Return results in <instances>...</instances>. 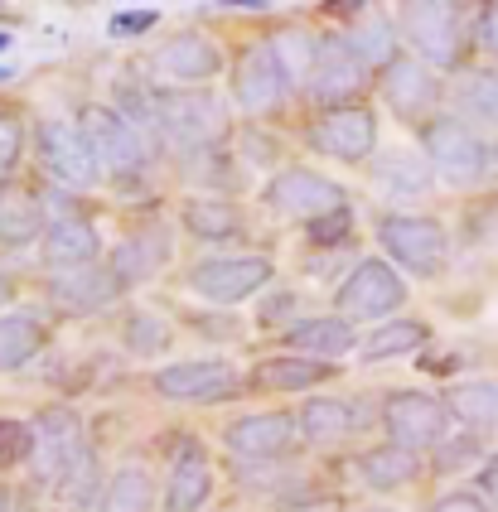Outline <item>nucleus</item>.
<instances>
[{"label": "nucleus", "instance_id": "obj_1", "mask_svg": "<svg viewBox=\"0 0 498 512\" xmlns=\"http://www.w3.org/2000/svg\"><path fill=\"white\" fill-rule=\"evenodd\" d=\"M223 126H228V112L223 102L208 92V87H189V92H160L155 97V136H165L179 150H213L223 141Z\"/></svg>", "mask_w": 498, "mask_h": 512}, {"label": "nucleus", "instance_id": "obj_2", "mask_svg": "<svg viewBox=\"0 0 498 512\" xmlns=\"http://www.w3.org/2000/svg\"><path fill=\"white\" fill-rule=\"evenodd\" d=\"M421 145H426L431 170L440 179H450V184H479L498 160L494 145L484 141L474 126H465L460 116H431L421 126Z\"/></svg>", "mask_w": 498, "mask_h": 512}, {"label": "nucleus", "instance_id": "obj_3", "mask_svg": "<svg viewBox=\"0 0 498 512\" xmlns=\"http://www.w3.org/2000/svg\"><path fill=\"white\" fill-rule=\"evenodd\" d=\"M411 49L421 54L426 68H455L465 54V5L450 0H416L402 15Z\"/></svg>", "mask_w": 498, "mask_h": 512}, {"label": "nucleus", "instance_id": "obj_4", "mask_svg": "<svg viewBox=\"0 0 498 512\" xmlns=\"http://www.w3.org/2000/svg\"><path fill=\"white\" fill-rule=\"evenodd\" d=\"M382 252L392 256L397 266H407L416 276H440L445 256H450V237L436 218H416V213H392L378 223Z\"/></svg>", "mask_w": 498, "mask_h": 512}, {"label": "nucleus", "instance_id": "obj_5", "mask_svg": "<svg viewBox=\"0 0 498 512\" xmlns=\"http://www.w3.org/2000/svg\"><path fill=\"white\" fill-rule=\"evenodd\" d=\"M83 136H88L97 165L112 174H141L150 165V145L146 136L107 102H92L83 107Z\"/></svg>", "mask_w": 498, "mask_h": 512}, {"label": "nucleus", "instance_id": "obj_6", "mask_svg": "<svg viewBox=\"0 0 498 512\" xmlns=\"http://www.w3.org/2000/svg\"><path fill=\"white\" fill-rule=\"evenodd\" d=\"M334 305H339L344 319H382V314L407 305V281L392 271V261L368 256V261H358L349 276H344Z\"/></svg>", "mask_w": 498, "mask_h": 512}, {"label": "nucleus", "instance_id": "obj_7", "mask_svg": "<svg viewBox=\"0 0 498 512\" xmlns=\"http://www.w3.org/2000/svg\"><path fill=\"white\" fill-rule=\"evenodd\" d=\"M382 426L392 435V445L402 450H440L445 426H450V406L426 392H392L382 401Z\"/></svg>", "mask_w": 498, "mask_h": 512}, {"label": "nucleus", "instance_id": "obj_8", "mask_svg": "<svg viewBox=\"0 0 498 512\" xmlns=\"http://www.w3.org/2000/svg\"><path fill=\"white\" fill-rule=\"evenodd\" d=\"M266 208L281 213V218H305V223H320L329 213L349 208L344 189L334 179H324L315 170H281L266 184Z\"/></svg>", "mask_w": 498, "mask_h": 512}, {"label": "nucleus", "instance_id": "obj_9", "mask_svg": "<svg viewBox=\"0 0 498 512\" xmlns=\"http://www.w3.org/2000/svg\"><path fill=\"white\" fill-rule=\"evenodd\" d=\"M266 281H271V261L266 256H213V261H199L189 271V290L213 300V305H242Z\"/></svg>", "mask_w": 498, "mask_h": 512}, {"label": "nucleus", "instance_id": "obj_10", "mask_svg": "<svg viewBox=\"0 0 498 512\" xmlns=\"http://www.w3.org/2000/svg\"><path fill=\"white\" fill-rule=\"evenodd\" d=\"M291 68L281 63L276 44H252L247 54L237 58V73H233V97L242 112H271L291 97Z\"/></svg>", "mask_w": 498, "mask_h": 512}, {"label": "nucleus", "instance_id": "obj_11", "mask_svg": "<svg viewBox=\"0 0 498 512\" xmlns=\"http://www.w3.org/2000/svg\"><path fill=\"white\" fill-rule=\"evenodd\" d=\"M155 392L165 401H199V406H218L242 392V372L218 358H199V363H175V368L155 372Z\"/></svg>", "mask_w": 498, "mask_h": 512}, {"label": "nucleus", "instance_id": "obj_12", "mask_svg": "<svg viewBox=\"0 0 498 512\" xmlns=\"http://www.w3.org/2000/svg\"><path fill=\"white\" fill-rule=\"evenodd\" d=\"M83 450V421L68 411V406H49L39 421H34V484L39 488H54L63 479V469L78 459Z\"/></svg>", "mask_w": 498, "mask_h": 512}, {"label": "nucleus", "instance_id": "obj_13", "mask_svg": "<svg viewBox=\"0 0 498 512\" xmlns=\"http://www.w3.org/2000/svg\"><path fill=\"white\" fill-rule=\"evenodd\" d=\"M39 160H44V170L54 174L59 184H68V189H92V184L102 179V165H97V155H92L88 136H83V126H73V121L39 126Z\"/></svg>", "mask_w": 498, "mask_h": 512}, {"label": "nucleus", "instance_id": "obj_14", "mask_svg": "<svg viewBox=\"0 0 498 512\" xmlns=\"http://www.w3.org/2000/svg\"><path fill=\"white\" fill-rule=\"evenodd\" d=\"M310 145L334 155V160H368L373 145H378V121L368 107H334L324 112L315 126H310Z\"/></svg>", "mask_w": 498, "mask_h": 512}, {"label": "nucleus", "instance_id": "obj_15", "mask_svg": "<svg viewBox=\"0 0 498 512\" xmlns=\"http://www.w3.org/2000/svg\"><path fill=\"white\" fill-rule=\"evenodd\" d=\"M363 78H368V68L353 58V49L344 39H320L315 68H310L305 83H310V97L334 112V107H353V92L363 87Z\"/></svg>", "mask_w": 498, "mask_h": 512}, {"label": "nucleus", "instance_id": "obj_16", "mask_svg": "<svg viewBox=\"0 0 498 512\" xmlns=\"http://www.w3.org/2000/svg\"><path fill=\"white\" fill-rule=\"evenodd\" d=\"M295 435H300V421L286 416V411H257V416H242L233 426L223 430V445H228V455L233 459H276L286 455L295 445Z\"/></svg>", "mask_w": 498, "mask_h": 512}, {"label": "nucleus", "instance_id": "obj_17", "mask_svg": "<svg viewBox=\"0 0 498 512\" xmlns=\"http://www.w3.org/2000/svg\"><path fill=\"white\" fill-rule=\"evenodd\" d=\"M213 493V464L199 440H175L170 450V479H165V512H199Z\"/></svg>", "mask_w": 498, "mask_h": 512}, {"label": "nucleus", "instance_id": "obj_18", "mask_svg": "<svg viewBox=\"0 0 498 512\" xmlns=\"http://www.w3.org/2000/svg\"><path fill=\"white\" fill-rule=\"evenodd\" d=\"M378 92H382V102L402 116V121H416V116H426L440 102L436 73H431L421 58H402V54L382 68V87H378Z\"/></svg>", "mask_w": 498, "mask_h": 512}, {"label": "nucleus", "instance_id": "obj_19", "mask_svg": "<svg viewBox=\"0 0 498 512\" xmlns=\"http://www.w3.org/2000/svg\"><path fill=\"white\" fill-rule=\"evenodd\" d=\"M49 295L68 314H92V310H102V305H112L121 295V285L112 276V266L92 261V266H78V271H59L49 281Z\"/></svg>", "mask_w": 498, "mask_h": 512}, {"label": "nucleus", "instance_id": "obj_20", "mask_svg": "<svg viewBox=\"0 0 498 512\" xmlns=\"http://www.w3.org/2000/svg\"><path fill=\"white\" fill-rule=\"evenodd\" d=\"M300 435L315 440V445H329V440H344L353 430H363L373 421V406L368 401H344V397H315L300 406Z\"/></svg>", "mask_w": 498, "mask_h": 512}, {"label": "nucleus", "instance_id": "obj_21", "mask_svg": "<svg viewBox=\"0 0 498 512\" xmlns=\"http://www.w3.org/2000/svg\"><path fill=\"white\" fill-rule=\"evenodd\" d=\"M165 261H170V232L165 228L131 232L117 247V256H112V276H117L121 290H131V285H146Z\"/></svg>", "mask_w": 498, "mask_h": 512}, {"label": "nucleus", "instance_id": "obj_22", "mask_svg": "<svg viewBox=\"0 0 498 512\" xmlns=\"http://www.w3.org/2000/svg\"><path fill=\"white\" fill-rule=\"evenodd\" d=\"M39 252H44V261H49L54 271H78V266H92V261H97L102 242H97V228H92V223H83V218H59V223L44 228Z\"/></svg>", "mask_w": 498, "mask_h": 512}, {"label": "nucleus", "instance_id": "obj_23", "mask_svg": "<svg viewBox=\"0 0 498 512\" xmlns=\"http://www.w3.org/2000/svg\"><path fill=\"white\" fill-rule=\"evenodd\" d=\"M160 68H165L170 78H179V83H204V78H213V73L223 68V54H218V44H213L208 34L184 29V34H175V39L160 49Z\"/></svg>", "mask_w": 498, "mask_h": 512}, {"label": "nucleus", "instance_id": "obj_24", "mask_svg": "<svg viewBox=\"0 0 498 512\" xmlns=\"http://www.w3.org/2000/svg\"><path fill=\"white\" fill-rule=\"evenodd\" d=\"M450 102H455L460 121L474 126V131L479 126H498V73H489V68L460 73L455 87H450Z\"/></svg>", "mask_w": 498, "mask_h": 512}, {"label": "nucleus", "instance_id": "obj_25", "mask_svg": "<svg viewBox=\"0 0 498 512\" xmlns=\"http://www.w3.org/2000/svg\"><path fill=\"white\" fill-rule=\"evenodd\" d=\"M431 160L426 155H416V150H387L378 165H373V179H378V189L387 194H397V199H416V194H426L431 189Z\"/></svg>", "mask_w": 498, "mask_h": 512}, {"label": "nucleus", "instance_id": "obj_26", "mask_svg": "<svg viewBox=\"0 0 498 512\" xmlns=\"http://www.w3.org/2000/svg\"><path fill=\"white\" fill-rule=\"evenodd\" d=\"M358 474H363V484L378 488V493H392V488H407L416 474H421V459L402 450V445H378V450H368V455H358Z\"/></svg>", "mask_w": 498, "mask_h": 512}, {"label": "nucleus", "instance_id": "obj_27", "mask_svg": "<svg viewBox=\"0 0 498 512\" xmlns=\"http://www.w3.org/2000/svg\"><path fill=\"white\" fill-rule=\"evenodd\" d=\"M291 348H300V353H310L315 363H324V358H339V353H349L353 343H358V334H353L349 319H300L291 334Z\"/></svg>", "mask_w": 498, "mask_h": 512}, {"label": "nucleus", "instance_id": "obj_28", "mask_svg": "<svg viewBox=\"0 0 498 512\" xmlns=\"http://www.w3.org/2000/svg\"><path fill=\"white\" fill-rule=\"evenodd\" d=\"M155 503V479H150L146 464H121L117 474L107 479L97 512H150Z\"/></svg>", "mask_w": 498, "mask_h": 512}, {"label": "nucleus", "instance_id": "obj_29", "mask_svg": "<svg viewBox=\"0 0 498 512\" xmlns=\"http://www.w3.org/2000/svg\"><path fill=\"white\" fill-rule=\"evenodd\" d=\"M39 348H44V319L39 314L15 310L0 319V372L25 368Z\"/></svg>", "mask_w": 498, "mask_h": 512}, {"label": "nucleus", "instance_id": "obj_30", "mask_svg": "<svg viewBox=\"0 0 498 512\" xmlns=\"http://www.w3.org/2000/svg\"><path fill=\"white\" fill-rule=\"evenodd\" d=\"M324 377H334L329 363H315V358H266L262 368L252 372V382L262 392H305Z\"/></svg>", "mask_w": 498, "mask_h": 512}, {"label": "nucleus", "instance_id": "obj_31", "mask_svg": "<svg viewBox=\"0 0 498 512\" xmlns=\"http://www.w3.org/2000/svg\"><path fill=\"white\" fill-rule=\"evenodd\" d=\"M426 339H431L426 324H416V319H387L358 348H363V363H387V358H402L411 348H421Z\"/></svg>", "mask_w": 498, "mask_h": 512}, {"label": "nucleus", "instance_id": "obj_32", "mask_svg": "<svg viewBox=\"0 0 498 512\" xmlns=\"http://www.w3.org/2000/svg\"><path fill=\"white\" fill-rule=\"evenodd\" d=\"M184 228L199 242H228V237H237L242 218L228 199H189L184 203Z\"/></svg>", "mask_w": 498, "mask_h": 512}, {"label": "nucleus", "instance_id": "obj_33", "mask_svg": "<svg viewBox=\"0 0 498 512\" xmlns=\"http://www.w3.org/2000/svg\"><path fill=\"white\" fill-rule=\"evenodd\" d=\"M450 416L474 430L498 426V382H465L460 392H450Z\"/></svg>", "mask_w": 498, "mask_h": 512}, {"label": "nucleus", "instance_id": "obj_34", "mask_svg": "<svg viewBox=\"0 0 498 512\" xmlns=\"http://www.w3.org/2000/svg\"><path fill=\"white\" fill-rule=\"evenodd\" d=\"M344 44L353 49V58H358L363 68H387V63L397 58V34H392L387 20H368V25H358Z\"/></svg>", "mask_w": 498, "mask_h": 512}, {"label": "nucleus", "instance_id": "obj_35", "mask_svg": "<svg viewBox=\"0 0 498 512\" xmlns=\"http://www.w3.org/2000/svg\"><path fill=\"white\" fill-rule=\"evenodd\" d=\"M39 237V208L25 194H0V242L5 247H20Z\"/></svg>", "mask_w": 498, "mask_h": 512}, {"label": "nucleus", "instance_id": "obj_36", "mask_svg": "<svg viewBox=\"0 0 498 512\" xmlns=\"http://www.w3.org/2000/svg\"><path fill=\"white\" fill-rule=\"evenodd\" d=\"M54 493H59L63 503H73V508H78V503H88L92 493H97V455H92L88 445H83L78 459L63 469V479L54 484Z\"/></svg>", "mask_w": 498, "mask_h": 512}, {"label": "nucleus", "instance_id": "obj_37", "mask_svg": "<svg viewBox=\"0 0 498 512\" xmlns=\"http://www.w3.org/2000/svg\"><path fill=\"white\" fill-rule=\"evenodd\" d=\"M276 54H281V63L291 68V78L300 83V78H310V68H315V49H320V39H310L305 29H281L276 39Z\"/></svg>", "mask_w": 498, "mask_h": 512}, {"label": "nucleus", "instance_id": "obj_38", "mask_svg": "<svg viewBox=\"0 0 498 512\" xmlns=\"http://www.w3.org/2000/svg\"><path fill=\"white\" fill-rule=\"evenodd\" d=\"M165 343H170V324H165V319H155V314H146V310H136L126 319V348H131V353L150 358V353H160Z\"/></svg>", "mask_w": 498, "mask_h": 512}, {"label": "nucleus", "instance_id": "obj_39", "mask_svg": "<svg viewBox=\"0 0 498 512\" xmlns=\"http://www.w3.org/2000/svg\"><path fill=\"white\" fill-rule=\"evenodd\" d=\"M30 450H34V426H25V421H0V469L30 459Z\"/></svg>", "mask_w": 498, "mask_h": 512}, {"label": "nucleus", "instance_id": "obj_40", "mask_svg": "<svg viewBox=\"0 0 498 512\" xmlns=\"http://www.w3.org/2000/svg\"><path fill=\"white\" fill-rule=\"evenodd\" d=\"M349 232H353V213L339 208V213H329L320 223H310V242H315V247H339Z\"/></svg>", "mask_w": 498, "mask_h": 512}, {"label": "nucleus", "instance_id": "obj_41", "mask_svg": "<svg viewBox=\"0 0 498 512\" xmlns=\"http://www.w3.org/2000/svg\"><path fill=\"white\" fill-rule=\"evenodd\" d=\"M20 150H25V131H20V121L0 112V174L20 160Z\"/></svg>", "mask_w": 498, "mask_h": 512}, {"label": "nucleus", "instance_id": "obj_42", "mask_svg": "<svg viewBox=\"0 0 498 512\" xmlns=\"http://www.w3.org/2000/svg\"><path fill=\"white\" fill-rule=\"evenodd\" d=\"M431 512H494L479 493H469V488H455V493H445V498H436L431 503Z\"/></svg>", "mask_w": 498, "mask_h": 512}, {"label": "nucleus", "instance_id": "obj_43", "mask_svg": "<svg viewBox=\"0 0 498 512\" xmlns=\"http://www.w3.org/2000/svg\"><path fill=\"white\" fill-rule=\"evenodd\" d=\"M155 20H160L155 10H136V15H112L107 29H112V34H141V29H150Z\"/></svg>", "mask_w": 498, "mask_h": 512}, {"label": "nucleus", "instance_id": "obj_44", "mask_svg": "<svg viewBox=\"0 0 498 512\" xmlns=\"http://www.w3.org/2000/svg\"><path fill=\"white\" fill-rule=\"evenodd\" d=\"M479 498L498 512V455L484 459V469H479Z\"/></svg>", "mask_w": 498, "mask_h": 512}, {"label": "nucleus", "instance_id": "obj_45", "mask_svg": "<svg viewBox=\"0 0 498 512\" xmlns=\"http://www.w3.org/2000/svg\"><path fill=\"white\" fill-rule=\"evenodd\" d=\"M276 512H339V498H329V493H320V498H300V503H281Z\"/></svg>", "mask_w": 498, "mask_h": 512}, {"label": "nucleus", "instance_id": "obj_46", "mask_svg": "<svg viewBox=\"0 0 498 512\" xmlns=\"http://www.w3.org/2000/svg\"><path fill=\"white\" fill-rule=\"evenodd\" d=\"M484 49L494 54V63H498V5H489L484 10Z\"/></svg>", "mask_w": 498, "mask_h": 512}, {"label": "nucleus", "instance_id": "obj_47", "mask_svg": "<svg viewBox=\"0 0 498 512\" xmlns=\"http://www.w3.org/2000/svg\"><path fill=\"white\" fill-rule=\"evenodd\" d=\"M208 10H271L266 0H218V5H208Z\"/></svg>", "mask_w": 498, "mask_h": 512}, {"label": "nucleus", "instance_id": "obj_48", "mask_svg": "<svg viewBox=\"0 0 498 512\" xmlns=\"http://www.w3.org/2000/svg\"><path fill=\"white\" fill-rule=\"evenodd\" d=\"M10 295H15V285H10V276L0 271V305H10Z\"/></svg>", "mask_w": 498, "mask_h": 512}, {"label": "nucleus", "instance_id": "obj_49", "mask_svg": "<svg viewBox=\"0 0 498 512\" xmlns=\"http://www.w3.org/2000/svg\"><path fill=\"white\" fill-rule=\"evenodd\" d=\"M0 512H10V493L5 488H0Z\"/></svg>", "mask_w": 498, "mask_h": 512}, {"label": "nucleus", "instance_id": "obj_50", "mask_svg": "<svg viewBox=\"0 0 498 512\" xmlns=\"http://www.w3.org/2000/svg\"><path fill=\"white\" fill-rule=\"evenodd\" d=\"M5 49H10V34H0V54H5Z\"/></svg>", "mask_w": 498, "mask_h": 512}, {"label": "nucleus", "instance_id": "obj_51", "mask_svg": "<svg viewBox=\"0 0 498 512\" xmlns=\"http://www.w3.org/2000/svg\"><path fill=\"white\" fill-rule=\"evenodd\" d=\"M358 512H397V508H358Z\"/></svg>", "mask_w": 498, "mask_h": 512}, {"label": "nucleus", "instance_id": "obj_52", "mask_svg": "<svg viewBox=\"0 0 498 512\" xmlns=\"http://www.w3.org/2000/svg\"><path fill=\"white\" fill-rule=\"evenodd\" d=\"M25 512H34V508H25Z\"/></svg>", "mask_w": 498, "mask_h": 512}]
</instances>
